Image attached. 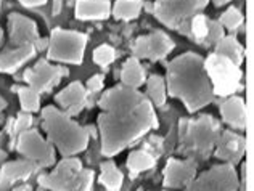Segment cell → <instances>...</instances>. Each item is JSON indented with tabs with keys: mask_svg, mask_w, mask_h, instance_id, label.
I'll return each mask as SVG.
<instances>
[{
	"mask_svg": "<svg viewBox=\"0 0 254 191\" xmlns=\"http://www.w3.org/2000/svg\"><path fill=\"white\" fill-rule=\"evenodd\" d=\"M100 183L108 190V191H121L124 177L121 170L113 161H105L100 166Z\"/></svg>",
	"mask_w": 254,
	"mask_h": 191,
	"instance_id": "24",
	"label": "cell"
},
{
	"mask_svg": "<svg viewBox=\"0 0 254 191\" xmlns=\"http://www.w3.org/2000/svg\"><path fill=\"white\" fill-rule=\"evenodd\" d=\"M115 58H116V51L111 45H100V47L93 50V61H95V64L102 66V68L111 64L115 61Z\"/></svg>",
	"mask_w": 254,
	"mask_h": 191,
	"instance_id": "31",
	"label": "cell"
},
{
	"mask_svg": "<svg viewBox=\"0 0 254 191\" xmlns=\"http://www.w3.org/2000/svg\"><path fill=\"white\" fill-rule=\"evenodd\" d=\"M220 132V122L209 114H203L196 119L182 117L179 121V153L191 161L208 159Z\"/></svg>",
	"mask_w": 254,
	"mask_h": 191,
	"instance_id": "4",
	"label": "cell"
},
{
	"mask_svg": "<svg viewBox=\"0 0 254 191\" xmlns=\"http://www.w3.org/2000/svg\"><path fill=\"white\" fill-rule=\"evenodd\" d=\"M71 191H93V172L89 169H82L79 180Z\"/></svg>",
	"mask_w": 254,
	"mask_h": 191,
	"instance_id": "34",
	"label": "cell"
},
{
	"mask_svg": "<svg viewBox=\"0 0 254 191\" xmlns=\"http://www.w3.org/2000/svg\"><path fill=\"white\" fill-rule=\"evenodd\" d=\"M166 90L174 98L182 100L190 113H196L212 103L214 92L204 69V58L193 51L176 56L168 64Z\"/></svg>",
	"mask_w": 254,
	"mask_h": 191,
	"instance_id": "1",
	"label": "cell"
},
{
	"mask_svg": "<svg viewBox=\"0 0 254 191\" xmlns=\"http://www.w3.org/2000/svg\"><path fill=\"white\" fill-rule=\"evenodd\" d=\"M97 122L102 138V153L108 157L121 153L124 148L140 140L150 130L158 129V116L148 100L127 113L103 111Z\"/></svg>",
	"mask_w": 254,
	"mask_h": 191,
	"instance_id": "2",
	"label": "cell"
},
{
	"mask_svg": "<svg viewBox=\"0 0 254 191\" xmlns=\"http://www.w3.org/2000/svg\"><path fill=\"white\" fill-rule=\"evenodd\" d=\"M2 42H3V32H2V28H0V47H2Z\"/></svg>",
	"mask_w": 254,
	"mask_h": 191,
	"instance_id": "44",
	"label": "cell"
},
{
	"mask_svg": "<svg viewBox=\"0 0 254 191\" xmlns=\"http://www.w3.org/2000/svg\"><path fill=\"white\" fill-rule=\"evenodd\" d=\"M214 47H216L214 53L222 55L225 58H229L237 66H242L245 60V47L238 42V39L235 36H224Z\"/></svg>",
	"mask_w": 254,
	"mask_h": 191,
	"instance_id": "22",
	"label": "cell"
},
{
	"mask_svg": "<svg viewBox=\"0 0 254 191\" xmlns=\"http://www.w3.org/2000/svg\"><path fill=\"white\" fill-rule=\"evenodd\" d=\"M238 174L235 166L219 164L195 177L189 191H237Z\"/></svg>",
	"mask_w": 254,
	"mask_h": 191,
	"instance_id": "9",
	"label": "cell"
},
{
	"mask_svg": "<svg viewBox=\"0 0 254 191\" xmlns=\"http://www.w3.org/2000/svg\"><path fill=\"white\" fill-rule=\"evenodd\" d=\"M5 109H6V101L3 100L2 96H0V116L3 114V111H5Z\"/></svg>",
	"mask_w": 254,
	"mask_h": 191,
	"instance_id": "40",
	"label": "cell"
},
{
	"mask_svg": "<svg viewBox=\"0 0 254 191\" xmlns=\"http://www.w3.org/2000/svg\"><path fill=\"white\" fill-rule=\"evenodd\" d=\"M204 69L211 81L214 95L230 96L242 89L243 71L229 58L211 53L208 58H204Z\"/></svg>",
	"mask_w": 254,
	"mask_h": 191,
	"instance_id": "5",
	"label": "cell"
},
{
	"mask_svg": "<svg viewBox=\"0 0 254 191\" xmlns=\"http://www.w3.org/2000/svg\"><path fill=\"white\" fill-rule=\"evenodd\" d=\"M13 92H16L19 96V104H21L23 113H37L41 111V94L31 87H13Z\"/></svg>",
	"mask_w": 254,
	"mask_h": 191,
	"instance_id": "28",
	"label": "cell"
},
{
	"mask_svg": "<svg viewBox=\"0 0 254 191\" xmlns=\"http://www.w3.org/2000/svg\"><path fill=\"white\" fill-rule=\"evenodd\" d=\"M11 191H32V187H31V185H28V183H23V185L15 187Z\"/></svg>",
	"mask_w": 254,
	"mask_h": 191,
	"instance_id": "39",
	"label": "cell"
},
{
	"mask_svg": "<svg viewBox=\"0 0 254 191\" xmlns=\"http://www.w3.org/2000/svg\"><path fill=\"white\" fill-rule=\"evenodd\" d=\"M220 116L227 126L243 130L246 127V104L243 98L227 96V100L220 104Z\"/></svg>",
	"mask_w": 254,
	"mask_h": 191,
	"instance_id": "20",
	"label": "cell"
},
{
	"mask_svg": "<svg viewBox=\"0 0 254 191\" xmlns=\"http://www.w3.org/2000/svg\"><path fill=\"white\" fill-rule=\"evenodd\" d=\"M82 169V164L77 157H63V161L58 162L53 172L39 175L37 183L49 191H71L77 183Z\"/></svg>",
	"mask_w": 254,
	"mask_h": 191,
	"instance_id": "10",
	"label": "cell"
},
{
	"mask_svg": "<svg viewBox=\"0 0 254 191\" xmlns=\"http://www.w3.org/2000/svg\"><path fill=\"white\" fill-rule=\"evenodd\" d=\"M246 153V138L232 130H222L214 146V154L224 164L237 166Z\"/></svg>",
	"mask_w": 254,
	"mask_h": 191,
	"instance_id": "15",
	"label": "cell"
},
{
	"mask_svg": "<svg viewBox=\"0 0 254 191\" xmlns=\"http://www.w3.org/2000/svg\"><path fill=\"white\" fill-rule=\"evenodd\" d=\"M164 174V187L179 190V188H189L191 182L196 177V162L191 159H176L171 157L163 170Z\"/></svg>",
	"mask_w": 254,
	"mask_h": 191,
	"instance_id": "14",
	"label": "cell"
},
{
	"mask_svg": "<svg viewBox=\"0 0 254 191\" xmlns=\"http://www.w3.org/2000/svg\"><path fill=\"white\" fill-rule=\"evenodd\" d=\"M37 53L34 45L13 47L0 53V72H15Z\"/></svg>",
	"mask_w": 254,
	"mask_h": 191,
	"instance_id": "19",
	"label": "cell"
},
{
	"mask_svg": "<svg viewBox=\"0 0 254 191\" xmlns=\"http://www.w3.org/2000/svg\"><path fill=\"white\" fill-rule=\"evenodd\" d=\"M209 0H164V2L143 3L148 11H151L159 21L171 29H177L182 23L201 13Z\"/></svg>",
	"mask_w": 254,
	"mask_h": 191,
	"instance_id": "7",
	"label": "cell"
},
{
	"mask_svg": "<svg viewBox=\"0 0 254 191\" xmlns=\"http://www.w3.org/2000/svg\"><path fill=\"white\" fill-rule=\"evenodd\" d=\"M5 161H6V153H5V151L0 149V167L3 166V162H5Z\"/></svg>",
	"mask_w": 254,
	"mask_h": 191,
	"instance_id": "41",
	"label": "cell"
},
{
	"mask_svg": "<svg viewBox=\"0 0 254 191\" xmlns=\"http://www.w3.org/2000/svg\"><path fill=\"white\" fill-rule=\"evenodd\" d=\"M32 114L31 113H19L16 121L13 122L11 130H10V137H11V143L16 142V138L19 134H23L24 130H28L32 126Z\"/></svg>",
	"mask_w": 254,
	"mask_h": 191,
	"instance_id": "33",
	"label": "cell"
},
{
	"mask_svg": "<svg viewBox=\"0 0 254 191\" xmlns=\"http://www.w3.org/2000/svg\"><path fill=\"white\" fill-rule=\"evenodd\" d=\"M41 170L36 162L29 159L15 161V162H3L0 167V191H8L16 182L28 180L32 174Z\"/></svg>",
	"mask_w": 254,
	"mask_h": 191,
	"instance_id": "18",
	"label": "cell"
},
{
	"mask_svg": "<svg viewBox=\"0 0 254 191\" xmlns=\"http://www.w3.org/2000/svg\"><path fill=\"white\" fill-rule=\"evenodd\" d=\"M19 3L26 8H36V6H41V5H45L49 0H18Z\"/></svg>",
	"mask_w": 254,
	"mask_h": 191,
	"instance_id": "36",
	"label": "cell"
},
{
	"mask_svg": "<svg viewBox=\"0 0 254 191\" xmlns=\"http://www.w3.org/2000/svg\"><path fill=\"white\" fill-rule=\"evenodd\" d=\"M219 23L224 26V29L235 31L243 24V15H242V11H240L238 8H233V6H230L229 10L222 13Z\"/></svg>",
	"mask_w": 254,
	"mask_h": 191,
	"instance_id": "30",
	"label": "cell"
},
{
	"mask_svg": "<svg viewBox=\"0 0 254 191\" xmlns=\"http://www.w3.org/2000/svg\"><path fill=\"white\" fill-rule=\"evenodd\" d=\"M146 95L148 100L153 106H164L166 103V95H168V90H166V81L163 76L153 74L146 79Z\"/></svg>",
	"mask_w": 254,
	"mask_h": 191,
	"instance_id": "26",
	"label": "cell"
},
{
	"mask_svg": "<svg viewBox=\"0 0 254 191\" xmlns=\"http://www.w3.org/2000/svg\"><path fill=\"white\" fill-rule=\"evenodd\" d=\"M229 2H230V0H212V3L216 6H222V5L229 3Z\"/></svg>",
	"mask_w": 254,
	"mask_h": 191,
	"instance_id": "42",
	"label": "cell"
},
{
	"mask_svg": "<svg viewBox=\"0 0 254 191\" xmlns=\"http://www.w3.org/2000/svg\"><path fill=\"white\" fill-rule=\"evenodd\" d=\"M34 47H36V51H42L45 48H49V39H41V37H39L37 42L34 44Z\"/></svg>",
	"mask_w": 254,
	"mask_h": 191,
	"instance_id": "38",
	"label": "cell"
},
{
	"mask_svg": "<svg viewBox=\"0 0 254 191\" xmlns=\"http://www.w3.org/2000/svg\"><path fill=\"white\" fill-rule=\"evenodd\" d=\"M146 96L138 92V89L126 87V85H118L100 96L98 106L106 113H127V111L135 109L140 103H143Z\"/></svg>",
	"mask_w": 254,
	"mask_h": 191,
	"instance_id": "12",
	"label": "cell"
},
{
	"mask_svg": "<svg viewBox=\"0 0 254 191\" xmlns=\"http://www.w3.org/2000/svg\"><path fill=\"white\" fill-rule=\"evenodd\" d=\"M155 166H156V156H153L146 149L132 151L129 157H127V169H129L132 177L138 175L140 172H145V170H150Z\"/></svg>",
	"mask_w": 254,
	"mask_h": 191,
	"instance_id": "25",
	"label": "cell"
},
{
	"mask_svg": "<svg viewBox=\"0 0 254 191\" xmlns=\"http://www.w3.org/2000/svg\"><path fill=\"white\" fill-rule=\"evenodd\" d=\"M60 3H62V0H55V10H53V13H55V15L60 11Z\"/></svg>",
	"mask_w": 254,
	"mask_h": 191,
	"instance_id": "43",
	"label": "cell"
},
{
	"mask_svg": "<svg viewBox=\"0 0 254 191\" xmlns=\"http://www.w3.org/2000/svg\"><path fill=\"white\" fill-rule=\"evenodd\" d=\"M208 34V18L201 13H198L190 19V37L195 39L196 42L203 44Z\"/></svg>",
	"mask_w": 254,
	"mask_h": 191,
	"instance_id": "29",
	"label": "cell"
},
{
	"mask_svg": "<svg viewBox=\"0 0 254 191\" xmlns=\"http://www.w3.org/2000/svg\"><path fill=\"white\" fill-rule=\"evenodd\" d=\"M146 81L145 76V69L142 68V64L137 60V58H129L121 69V84L126 87H132V89H138L142 87Z\"/></svg>",
	"mask_w": 254,
	"mask_h": 191,
	"instance_id": "23",
	"label": "cell"
},
{
	"mask_svg": "<svg viewBox=\"0 0 254 191\" xmlns=\"http://www.w3.org/2000/svg\"><path fill=\"white\" fill-rule=\"evenodd\" d=\"M42 126L47 140L58 148L63 157L82 153L89 144V129L79 126V122L55 106H45L42 109Z\"/></svg>",
	"mask_w": 254,
	"mask_h": 191,
	"instance_id": "3",
	"label": "cell"
},
{
	"mask_svg": "<svg viewBox=\"0 0 254 191\" xmlns=\"http://www.w3.org/2000/svg\"><path fill=\"white\" fill-rule=\"evenodd\" d=\"M113 8V15L118 19H135L143 10V0H116Z\"/></svg>",
	"mask_w": 254,
	"mask_h": 191,
	"instance_id": "27",
	"label": "cell"
},
{
	"mask_svg": "<svg viewBox=\"0 0 254 191\" xmlns=\"http://www.w3.org/2000/svg\"><path fill=\"white\" fill-rule=\"evenodd\" d=\"M16 151L23 154L26 159L36 162L39 167H52L57 162L55 148L53 144L34 129L24 130L19 134L15 142Z\"/></svg>",
	"mask_w": 254,
	"mask_h": 191,
	"instance_id": "8",
	"label": "cell"
},
{
	"mask_svg": "<svg viewBox=\"0 0 254 191\" xmlns=\"http://www.w3.org/2000/svg\"><path fill=\"white\" fill-rule=\"evenodd\" d=\"M84 87H85L87 92H89V94H97V92H100L105 87V76L103 74L92 76L89 81L85 82Z\"/></svg>",
	"mask_w": 254,
	"mask_h": 191,
	"instance_id": "35",
	"label": "cell"
},
{
	"mask_svg": "<svg viewBox=\"0 0 254 191\" xmlns=\"http://www.w3.org/2000/svg\"><path fill=\"white\" fill-rule=\"evenodd\" d=\"M87 36L77 31L55 28L49 37L47 60L58 63L81 64L84 60Z\"/></svg>",
	"mask_w": 254,
	"mask_h": 191,
	"instance_id": "6",
	"label": "cell"
},
{
	"mask_svg": "<svg viewBox=\"0 0 254 191\" xmlns=\"http://www.w3.org/2000/svg\"><path fill=\"white\" fill-rule=\"evenodd\" d=\"M74 15L77 19H106L111 15L110 0H76Z\"/></svg>",
	"mask_w": 254,
	"mask_h": 191,
	"instance_id": "21",
	"label": "cell"
},
{
	"mask_svg": "<svg viewBox=\"0 0 254 191\" xmlns=\"http://www.w3.org/2000/svg\"><path fill=\"white\" fill-rule=\"evenodd\" d=\"M8 32L11 47H23V45H34L39 39L37 24L21 13H10L8 15Z\"/></svg>",
	"mask_w": 254,
	"mask_h": 191,
	"instance_id": "16",
	"label": "cell"
},
{
	"mask_svg": "<svg viewBox=\"0 0 254 191\" xmlns=\"http://www.w3.org/2000/svg\"><path fill=\"white\" fill-rule=\"evenodd\" d=\"M156 2H164V0H156Z\"/></svg>",
	"mask_w": 254,
	"mask_h": 191,
	"instance_id": "45",
	"label": "cell"
},
{
	"mask_svg": "<svg viewBox=\"0 0 254 191\" xmlns=\"http://www.w3.org/2000/svg\"><path fill=\"white\" fill-rule=\"evenodd\" d=\"M224 36H225L224 26L220 24L217 19H208V34H206V39L203 41V45L212 47V45H216Z\"/></svg>",
	"mask_w": 254,
	"mask_h": 191,
	"instance_id": "32",
	"label": "cell"
},
{
	"mask_svg": "<svg viewBox=\"0 0 254 191\" xmlns=\"http://www.w3.org/2000/svg\"><path fill=\"white\" fill-rule=\"evenodd\" d=\"M68 74V68L53 66L47 58H44V60H39L32 68L26 69L23 79L28 84V87L34 89L39 94H45V92H50L55 85H58V82Z\"/></svg>",
	"mask_w": 254,
	"mask_h": 191,
	"instance_id": "11",
	"label": "cell"
},
{
	"mask_svg": "<svg viewBox=\"0 0 254 191\" xmlns=\"http://www.w3.org/2000/svg\"><path fill=\"white\" fill-rule=\"evenodd\" d=\"M172 50H174L172 39L166 32L156 31L153 34L138 37L135 44H133L132 53L133 58H137V60H142L143 58V60L156 61L166 58Z\"/></svg>",
	"mask_w": 254,
	"mask_h": 191,
	"instance_id": "13",
	"label": "cell"
},
{
	"mask_svg": "<svg viewBox=\"0 0 254 191\" xmlns=\"http://www.w3.org/2000/svg\"><path fill=\"white\" fill-rule=\"evenodd\" d=\"M89 92L85 90V87L81 82H71L68 87H64L62 92H58L55 100L57 103L64 109V113L68 116H77L81 111L89 106Z\"/></svg>",
	"mask_w": 254,
	"mask_h": 191,
	"instance_id": "17",
	"label": "cell"
},
{
	"mask_svg": "<svg viewBox=\"0 0 254 191\" xmlns=\"http://www.w3.org/2000/svg\"><path fill=\"white\" fill-rule=\"evenodd\" d=\"M246 172H248V167H246V164H243L242 166V182H238L240 191H246Z\"/></svg>",
	"mask_w": 254,
	"mask_h": 191,
	"instance_id": "37",
	"label": "cell"
}]
</instances>
